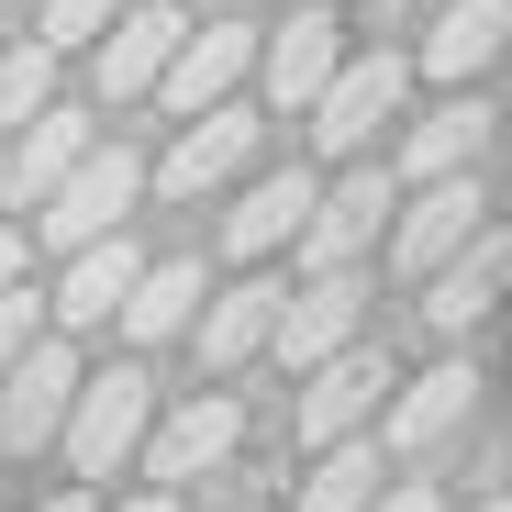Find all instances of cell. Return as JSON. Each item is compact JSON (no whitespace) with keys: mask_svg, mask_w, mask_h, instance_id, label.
Wrapping results in <instances>:
<instances>
[{"mask_svg":"<svg viewBox=\"0 0 512 512\" xmlns=\"http://www.w3.org/2000/svg\"><path fill=\"white\" fill-rule=\"evenodd\" d=\"M401 90H412V56H401V45L346 56V67L323 78V101H312V145H323V156H357V145H379V123L401 112Z\"/></svg>","mask_w":512,"mask_h":512,"instance_id":"cell-2","label":"cell"},{"mask_svg":"<svg viewBox=\"0 0 512 512\" xmlns=\"http://www.w3.org/2000/svg\"><path fill=\"white\" fill-rule=\"evenodd\" d=\"M134 190H145V156L123 145V134H101L90 156L67 167V190L45 201V234L78 256V245H101V234H123V212H134Z\"/></svg>","mask_w":512,"mask_h":512,"instance_id":"cell-3","label":"cell"},{"mask_svg":"<svg viewBox=\"0 0 512 512\" xmlns=\"http://www.w3.org/2000/svg\"><path fill=\"white\" fill-rule=\"evenodd\" d=\"M357 312H368L357 268H346V279H312V290H279V323H268V357L312 379L323 357H346V346H368V334H357Z\"/></svg>","mask_w":512,"mask_h":512,"instance_id":"cell-6","label":"cell"},{"mask_svg":"<svg viewBox=\"0 0 512 512\" xmlns=\"http://www.w3.org/2000/svg\"><path fill=\"white\" fill-rule=\"evenodd\" d=\"M379 12H412V0H379Z\"/></svg>","mask_w":512,"mask_h":512,"instance_id":"cell-31","label":"cell"},{"mask_svg":"<svg viewBox=\"0 0 512 512\" xmlns=\"http://www.w3.org/2000/svg\"><path fill=\"white\" fill-rule=\"evenodd\" d=\"M0 290H23V234H0Z\"/></svg>","mask_w":512,"mask_h":512,"instance_id":"cell-28","label":"cell"},{"mask_svg":"<svg viewBox=\"0 0 512 512\" xmlns=\"http://www.w3.org/2000/svg\"><path fill=\"white\" fill-rule=\"evenodd\" d=\"M123 512H179V501H167V490H145V501H123Z\"/></svg>","mask_w":512,"mask_h":512,"instance_id":"cell-30","label":"cell"},{"mask_svg":"<svg viewBox=\"0 0 512 512\" xmlns=\"http://www.w3.org/2000/svg\"><path fill=\"white\" fill-rule=\"evenodd\" d=\"M401 212V190H390V167H346L334 190H312V223H301V256H312V279H346L357 256L379 245V223Z\"/></svg>","mask_w":512,"mask_h":512,"instance_id":"cell-4","label":"cell"},{"mask_svg":"<svg viewBox=\"0 0 512 512\" xmlns=\"http://www.w3.org/2000/svg\"><path fill=\"white\" fill-rule=\"evenodd\" d=\"M468 412H479V368H468V357H446V368L401 379V401H390V446H401V457H423V446H446Z\"/></svg>","mask_w":512,"mask_h":512,"instance_id":"cell-15","label":"cell"},{"mask_svg":"<svg viewBox=\"0 0 512 512\" xmlns=\"http://www.w3.org/2000/svg\"><path fill=\"white\" fill-rule=\"evenodd\" d=\"M245 67H256V34H245V23H201V34H179V56H167V78H156V101H167V112H212Z\"/></svg>","mask_w":512,"mask_h":512,"instance_id":"cell-14","label":"cell"},{"mask_svg":"<svg viewBox=\"0 0 512 512\" xmlns=\"http://www.w3.org/2000/svg\"><path fill=\"white\" fill-rule=\"evenodd\" d=\"M379 390H401L379 346L323 357V368H312V390H301V435H312V446H357V435H368V412H379Z\"/></svg>","mask_w":512,"mask_h":512,"instance_id":"cell-9","label":"cell"},{"mask_svg":"<svg viewBox=\"0 0 512 512\" xmlns=\"http://www.w3.org/2000/svg\"><path fill=\"white\" fill-rule=\"evenodd\" d=\"M90 145H101L90 112H34L23 145H0V201H12V212H23V201H56V190H67V167L90 156Z\"/></svg>","mask_w":512,"mask_h":512,"instance_id":"cell-11","label":"cell"},{"mask_svg":"<svg viewBox=\"0 0 512 512\" xmlns=\"http://www.w3.org/2000/svg\"><path fill=\"white\" fill-rule=\"evenodd\" d=\"M134 279H145V256H134L123 234H101V245H78V256H67V279H56L45 312H56V323H112Z\"/></svg>","mask_w":512,"mask_h":512,"instance_id":"cell-17","label":"cell"},{"mask_svg":"<svg viewBox=\"0 0 512 512\" xmlns=\"http://www.w3.org/2000/svg\"><path fill=\"white\" fill-rule=\"evenodd\" d=\"M479 134H490V101H479V90H457L446 112H423V123H412V145H401V156H412V179L435 190V179H468Z\"/></svg>","mask_w":512,"mask_h":512,"instance_id":"cell-21","label":"cell"},{"mask_svg":"<svg viewBox=\"0 0 512 512\" xmlns=\"http://www.w3.org/2000/svg\"><path fill=\"white\" fill-rule=\"evenodd\" d=\"M479 512H501V501H479Z\"/></svg>","mask_w":512,"mask_h":512,"instance_id":"cell-32","label":"cell"},{"mask_svg":"<svg viewBox=\"0 0 512 512\" xmlns=\"http://www.w3.org/2000/svg\"><path fill=\"white\" fill-rule=\"evenodd\" d=\"M212 290H201V256H156V268L123 290V334H134V346H167V334H190V312H201Z\"/></svg>","mask_w":512,"mask_h":512,"instance_id":"cell-18","label":"cell"},{"mask_svg":"<svg viewBox=\"0 0 512 512\" xmlns=\"http://www.w3.org/2000/svg\"><path fill=\"white\" fill-rule=\"evenodd\" d=\"M245 446V401L234 390H190L167 423H145V479L167 490V479H201V468H223Z\"/></svg>","mask_w":512,"mask_h":512,"instance_id":"cell-7","label":"cell"},{"mask_svg":"<svg viewBox=\"0 0 512 512\" xmlns=\"http://www.w3.org/2000/svg\"><path fill=\"white\" fill-rule=\"evenodd\" d=\"M112 23H123V0H45V34H34V45L67 56V45H101Z\"/></svg>","mask_w":512,"mask_h":512,"instance_id":"cell-25","label":"cell"},{"mask_svg":"<svg viewBox=\"0 0 512 512\" xmlns=\"http://www.w3.org/2000/svg\"><path fill=\"white\" fill-rule=\"evenodd\" d=\"M78 379H90V368H78V357L56 346V334H45V346H23L12 368H0V446H12V457L56 446V435H67V401H78Z\"/></svg>","mask_w":512,"mask_h":512,"instance_id":"cell-5","label":"cell"},{"mask_svg":"<svg viewBox=\"0 0 512 512\" xmlns=\"http://www.w3.org/2000/svg\"><path fill=\"white\" fill-rule=\"evenodd\" d=\"M368 512H446V501H435V490H423V479H401V490H379Z\"/></svg>","mask_w":512,"mask_h":512,"instance_id":"cell-27","label":"cell"},{"mask_svg":"<svg viewBox=\"0 0 512 512\" xmlns=\"http://www.w3.org/2000/svg\"><path fill=\"white\" fill-rule=\"evenodd\" d=\"M379 501V446L357 435V446H323V468L301 479V512H368Z\"/></svg>","mask_w":512,"mask_h":512,"instance_id":"cell-23","label":"cell"},{"mask_svg":"<svg viewBox=\"0 0 512 512\" xmlns=\"http://www.w3.org/2000/svg\"><path fill=\"white\" fill-rule=\"evenodd\" d=\"M34 512H101V501H90V490H56V501H34Z\"/></svg>","mask_w":512,"mask_h":512,"instance_id":"cell-29","label":"cell"},{"mask_svg":"<svg viewBox=\"0 0 512 512\" xmlns=\"http://www.w3.org/2000/svg\"><path fill=\"white\" fill-rule=\"evenodd\" d=\"M501 34H512V0H446V23H435V45H423V67L468 90V78L501 56Z\"/></svg>","mask_w":512,"mask_h":512,"instance_id":"cell-22","label":"cell"},{"mask_svg":"<svg viewBox=\"0 0 512 512\" xmlns=\"http://www.w3.org/2000/svg\"><path fill=\"white\" fill-rule=\"evenodd\" d=\"M256 67H268V101H279V112H312L323 78L346 67V23H334V12H290L268 45H256Z\"/></svg>","mask_w":512,"mask_h":512,"instance_id":"cell-12","label":"cell"},{"mask_svg":"<svg viewBox=\"0 0 512 512\" xmlns=\"http://www.w3.org/2000/svg\"><path fill=\"white\" fill-rule=\"evenodd\" d=\"M23 346H45V301L34 290H0V368H12Z\"/></svg>","mask_w":512,"mask_h":512,"instance_id":"cell-26","label":"cell"},{"mask_svg":"<svg viewBox=\"0 0 512 512\" xmlns=\"http://www.w3.org/2000/svg\"><path fill=\"white\" fill-rule=\"evenodd\" d=\"M190 323H201V368H245L256 346H268V323H279V290H268V279H234V290H212Z\"/></svg>","mask_w":512,"mask_h":512,"instance_id":"cell-19","label":"cell"},{"mask_svg":"<svg viewBox=\"0 0 512 512\" xmlns=\"http://www.w3.org/2000/svg\"><path fill=\"white\" fill-rule=\"evenodd\" d=\"M179 34H190V12H179V0H145V12H123V23L101 34V101L156 90V78H167V56H179Z\"/></svg>","mask_w":512,"mask_h":512,"instance_id":"cell-13","label":"cell"},{"mask_svg":"<svg viewBox=\"0 0 512 512\" xmlns=\"http://www.w3.org/2000/svg\"><path fill=\"white\" fill-rule=\"evenodd\" d=\"M256 145H268V123H256L245 101H212V112H201V123L179 134V145H167L156 190H167V201H201V190H223V179H234V167H245Z\"/></svg>","mask_w":512,"mask_h":512,"instance_id":"cell-8","label":"cell"},{"mask_svg":"<svg viewBox=\"0 0 512 512\" xmlns=\"http://www.w3.org/2000/svg\"><path fill=\"white\" fill-rule=\"evenodd\" d=\"M301 223H312V179L279 167V179H256V190L223 212V245H234V256H268V245H290Z\"/></svg>","mask_w":512,"mask_h":512,"instance_id":"cell-20","label":"cell"},{"mask_svg":"<svg viewBox=\"0 0 512 512\" xmlns=\"http://www.w3.org/2000/svg\"><path fill=\"white\" fill-rule=\"evenodd\" d=\"M468 245H479V179H435L412 212H390V256H401V279L457 268Z\"/></svg>","mask_w":512,"mask_h":512,"instance_id":"cell-10","label":"cell"},{"mask_svg":"<svg viewBox=\"0 0 512 512\" xmlns=\"http://www.w3.org/2000/svg\"><path fill=\"white\" fill-rule=\"evenodd\" d=\"M145 423H156V379H145V368L78 379V401H67V468H78V479H112V468L145 446Z\"/></svg>","mask_w":512,"mask_h":512,"instance_id":"cell-1","label":"cell"},{"mask_svg":"<svg viewBox=\"0 0 512 512\" xmlns=\"http://www.w3.org/2000/svg\"><path fill=\"white\" fill-rule=\"evenodd\" d=\"M501 279H512V234H479V245L457 256V268H435V279H423V323H435V334H468V323H490Z\"/></svg>","mask_w":512,"mask_h":512,"instance_id":"cell-16","label":"cell"},{"mask_svg":"<svg viewBox=\"0 0 512 512\" xmlns=\"http://www.w3.org/2000/svg\"><path fill=\"white\" fill-rule=\"evenodd\" d=\"M34 112H56V56L45 45H0V145H12Z\"/></svg>","mask_w":512,"mask_h":512,"instance_id":"cell-24","label":"cell"}]
</instances>
